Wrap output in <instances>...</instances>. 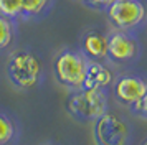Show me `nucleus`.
<instances>
[{"mask_svg":"<svg viewBox=\"0 0 147 145\" xmlns=\"http://www.w3.org/2000/svg\"><path fill=\"white\" fill-rule=\"evenodd\" d=\"M113 81H114V74L107 68L106 63L88 61L84 83H83L81 89H101V91H106L107 87L113 84Z\"/></svg>","mask_w":147,"mask_h":145,"instance_id":"1a4fd4ad","label":"nucleus"},{"mask_svg":"<svg viewBox=\"0 0 147 145\" xmlns=\"http://www.w3.org/2000/svg\"><path fill=\"white\" fill-rule=\"evenodd\" d=\"M88 61H107V33L98 28H91L81 35L80 48Z\"/></svg>","mask_w":147,"mask_h":145,"instance_id":"6e6552de","label":"nucleus"},{"mask_svg":"<svg viewBox=\"0 0 147 145\" xmlns=\"http://www.w3.org/2000/svg\"><path fill=\"white\" fill-rule=\"evenodd\" d=\"M88 59L76 48H63L53 58V74L58 84L69 91L83 87Z\"/></svg>","mask_w":147,"mask_h":145,"instance_id":"7ed1b4c3","label":"nucleus"},{"mask_svg":"<svg viewBox=\"0 0 147 145\" xmlns=\"http://www.w3.org/2000/svg\"><path fill=\"white\" fill-rule=\"evenodd\" d=\"M48 145H50V144H48Z\"/></svg>","mask_w":147,"mask_h":145,"instance_id":"2eb2a0df","label":"nucleus"},{"mask_svg":"<svg viewBox=\"0 0 147 145\" xmlns=\"http://www.w3.org/2000/svg\"><path fill=\"white\" fill-rule=\"evenodd\" d=\"M7 76L18 91H30L43 81V63L28 48L15 50L7 59Z\"/></svg>","mask_w":147,"mask_h":145,"instance_id":"f257e3e1","label":"nucleus"},{"mask_svg":"<svg viewBox=\"0 0 147 145\" xmlns=\"http://www.w3.org/2000/svg\"><path fill=\"white\" fill-rule=\"evenodd\" d=\"M66 111L78 120H98L107 112V96L101 89L71 91L66 99Z\"/></svg>","mask_w":147,"mask_h":145,"instance_id":"39448f33","label":"nucleus"},{"mask_svg":"<svg viewBox=\"0 0 147 145\" xmlns=\"http://www.w3.org/2000/svg\"><path fill=\"white\" fill-rule=\"evenodd\" d=\"M56 0H20V21H38L48 17Z\"/></svg>","mask_w":147,"mask_h":145,"instance_id":"9d476101","label":"nucleus"},{"mask_svg":"<svg viewBox=\"0 0 147 145\" xmlns=\"http://www.w3.org/2000/svg\"><path fill=\"white\" fill-rule=\"evenodd\" d=\"M142 54L137 35L119 30H111L107 33V61L114 64H131L137 61Z\"/></svg>","mask_w":147,"mask_h":145,"instance_id":"423d86ee","label":"nucleus"},{"mask_svg":"<svg viewBox=\"0 0 147 145\" xmlns=\"http://www.w3.org/2000/svg\"><path fill=\"white\" fill-rule=\"evenodd\" d=\"M18 21L0 15V51H5L13 45L18 33Z\"/></svg>","mask_w":147,"mask_h":145,"instance_id":"9b49d317","label":"nucleus"},{"mask_svg":"<svg viewBox=\"0 0 147 145\" xmlns=\"http://www.w3.org/2000/svg\"><path fill=\"white\" fill-rule=\"evenodd\" d=\"M83 2V5L88 7V8H91V10H96V12H106V8L113 2L116 0H81Z\"/></svg>","mask_w":147,"mask_h":145,"instance_id":"4468645a","label":"nucleus"},{"mask_svg":"<svg viewBox=\"0 0 147 145\" xmlns=\"http://www.w3.org/2000/svg\"><path fill=\"white\" fill-rule=\"evenodd\" d=\"M106 17L111 30H119L137 35L147 21L146 5L142 0H116L106 8Z\"/></svg>","mask_w":147,"mask_h":145,"instance_id":"20e7f679","label":"nucleus"},{"mask_svg":"<svg viewBox=\"0 0 147 145\" xmlns=\"http://www.w3.org/2000/svg\"><path fill=\"white\" fill-rule=\"evenodd\" d=\"M113 96L119 104L126 105L134 115H147V84L139 74H121L113 81Z\"/></svg>","mask_w":147,"mask_h":145,"instance_id":"f03ea898","label":"nucleus"},{"mask_svg":"<svg viewBox=\"0 0 147 145\" xmlns=\"http://www.w3.org/2000/svg\"><path fill=\"white\" fill-rule=\"evenodd\" d=\"M18 129L10 114L0 111V145H12L17 140Z\"/></svg>","mask_w":147,"mask_h":145,"instance_id":"f8f14e48","label":"nucleus"},{"mask_svg":"<svg viewBox=\"0 0 147 145\" xmlns=\"http://www.w3.org/2000/svg\"><path fill=\"white\" fill-rule=\"evenodd\" d=\"M94 135L99 145H126L129 129L122 119L106 112L96 120Z\"/></svg>","mask_w":147,"mask_h":145,"instance_id":"0eeeda50","label":"nucleus"},{"mask_svg":"<svg viewBox=\"0 0 147 145\" xmlns=\"http://www.w3.org/2000/svg\"><path fill=\"white\" fill-rule=\"evenodd\" d=\"M0 15L20 21V0H0Z\"/></svg>","mask_w":147,"mask_h":145,"instance_id":"ddd939ff","label":"nucleus"}]
</instances>
